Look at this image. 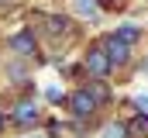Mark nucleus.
I'll return each instance as SVG.
<instances>
[{
    "instance_id": "obj_13",
    "label": "nucleus",
    "mask_w": 148,
    "mask_h": 138,
    "mask_svg": "<svg viewBox=\"0 0 148 138\" xmlns=\"http://www.w3.org/2000/svg\"><path fill=\"white\" fill-rule=\"evenodd\" d=\"M134 107H141V110L148 114V97H145V93H138V97H134Z\"/></svg>"
},
{
    "instance_id": "obj_12",
    "label": "nucleus",
    "mask_w": 148,
    "mask_h": 138,
    "mask_svg": "<svg viewBox=\"0 0 148 138\" xmlns=\"http://www.w3.org/2000/svg\"><path fill=\"white\" fill-rule=\"evenodd\" d=\"M45 97H48L52 104H62V100H66V93H62L59 86H48V90H45Z\"/></svg>"
},
{
    "instance_id": "obj_7",
    "label": "nucleus",
    "mask_w": 148,
    "mask_h": 138,
    "mask_svg": "<svg viewBox=\"0 0 148 138\" xmlns=\"http://www.w3.org/2000/svg\"><path fill=\"white\" fill-rule=\"evenodd\" d=\"M127 138H148V114L145 110L127 121Z\"/></svg>"
},
{
    "instance_id": "obj_11",
    "label": "nucleus",
    "mask_w": 148,
    "mask_h": 138,
    "mask_svg": "<svg viewBox=\"0 0 148 138\" xmlns=\"http://www.w3.org/2000/svg\"><path fill=\"white\" fill-rule=\"evenodd\" d=\"M76 10H79L83 17H93V14H97V7H93L90 0H76Z\"/></svg>"
},
{
    "instance_id": "obj_6",
    "label": "nucleus",
    "mask_w": 148,
    "mask_h": 138,
    "mask_svg": "<svg viewBox=\"0 0 148 138\" xmlns=\"http://www.w3.org/2000/svg\"><path fill=\"white\" fill-rule=\"evenodd\" d=\"M86 90L93 93V100L100 104V107L114 100V90H110V83H103V79H93V83H86Z\"/></svg>"
},
{
    "instance_id": "obj_4",
    "label": "nucleus",
    "mask_w": 148,
    "mask_h": 138,
    "mask_svg": "<svg viewBox=\"0 0 148 138\" xmlns=\"http://www.w3.org/2000/svg\"><path fill=\"white\" fill-rule=\"evenodd\" d=\"M10 121H14L17 128H35L38 121H41V114H38V107L31 100H17L14 110H10Z\"/></svg>"
},
{
    "instance_id": "obj_5",
    "label": "nucleus",
    "mask_w": 148,
    "mask_h": 138,
    "mask_svg": "<svg viewBox=\"0 0 148 138\" xmlns=\"http://www.w3.org/2000/svg\"><path fill=\"white\" fill-rule=\"evenodd\" d=\"M10 52H14V55H24V59H28V55H38V41H35V34L28 31V28H21V31L10 38Z\"/></svg>"
},
{
    "instance_id": "obj_8",
    "label": "nucleus",
    "mask_w": 148,
    "mask_h": 138,
    "mask_svg": "<svg viewBox=\"0 0 148 138\" xmlns=\"http://www.w3.org/2000/svg\"><path fill=\"white\" fill-rule=\"evenodd\" d=\"M69 28H73V21L66 14H52L48 17V34H69Z\"/></svg>"
},
{
    "instance_id": "obj_10",
    "label": "nucleus",
    "mask_w": 148,
    "mask_h": 138,
    "mask_svg": "<svg viewBox=\"0 0 148 138\" xmlns=\"http://www.w3.org/2000/svg\"><path fill=\"white\" fill-rule=\"evenodd\" d=\"M100 138H127V124H124V121H110V124L100 131Z\"/></svg>"
},
{
    "instance_id": "obj_2",
    "label": "nucleus",
    "mask_w": 148,
    "mask_h": 138,
    "mask_svg": "<svg viewBox=\"0 0 148 138\" xmlns=\"http://www.w3.org/2000/svg\"><path fill=\"white\" fill-rule=\"evenodd\" d=\"M83 69H86L93 79H107V76L114 72V66H110V59H107V52H103L100 41H93V45L86 48V55H83Z\"/></svg>"
},
{
    "instance_id": "obj_9",
    "label": "nucleus",
    "mask_w": 148,
    "mask_h": 138,
    "mask_svg": "<svg viewBox=\"0 0 148 138\" xmlns=\"http://www.w3.org/2000/svg\"><path fill=\"white\" fill-rule=\"evenodd\" d=\"M114 34H117L121 41H127V45H134V41L141 38V28H138V24H121V28H117Z\"/></svg>"
},
{
    "instance_id": "obj_3",
    "label": "nucleus",
    "mask_w": 148,
    "mask_h": 138,
    "mask_svg": "<svg viewBox=\"0 0 148 138\" xmlns=\"http://www.w3.org/2000/svg\"><path fill=\"white\" fill-rule=\"evenodd\" d=\"M100 45H103V52H107V59H110L114 69H121V66H127V62H131V45H127V41H121L117 34H103V38H100Z\"/></svg>"
},
{
    "instance_id": "obj_14",
    "label": "nucleus",
    "mask_w": 148,
    "mask_h": 138,
    "mask_svg": "<svg viewBox=\"0 0 148 138\" xmlns=\"http://www.w3.org/2000/svg\"><path fill=\"white\" fill-rule=\"evenodd\" d=\"M110 7H117V0H100V10H110Z\"/></svg>"
},
{
    "instance_id": "obj_1",
    "label": "nucleus",
    "mask_w": 148,
    "mask_h": 138,
    "mask_svg": "<svg viewBox=\"0 0 148 138\" xmlns=\"http://www.w3.org/2000/svg\"><path fill=\"white\" fill-rule=\"evenodd\" d=\"M66 104H69V114H73L76 121H90V117L100 110V104L93 100V93L86 90V83H83V86H76L73 93L66 97Z\"/></svg>"
},
{
    "instance_id": "obj_15",
    "label": "nucleus",
    "mask_w": 148,
    "mask_h": 138,
    "mask_svg": "<svg viewBox=\"0 0 148 138\" xmlns=\"http://www.w3.org/2000/svg\"><path fill=\"white\" fill-rule=\"evenodd\" d=\"M3 128H7V114L0 110V135H3Z\"/></svg>"
}]
</instances>
